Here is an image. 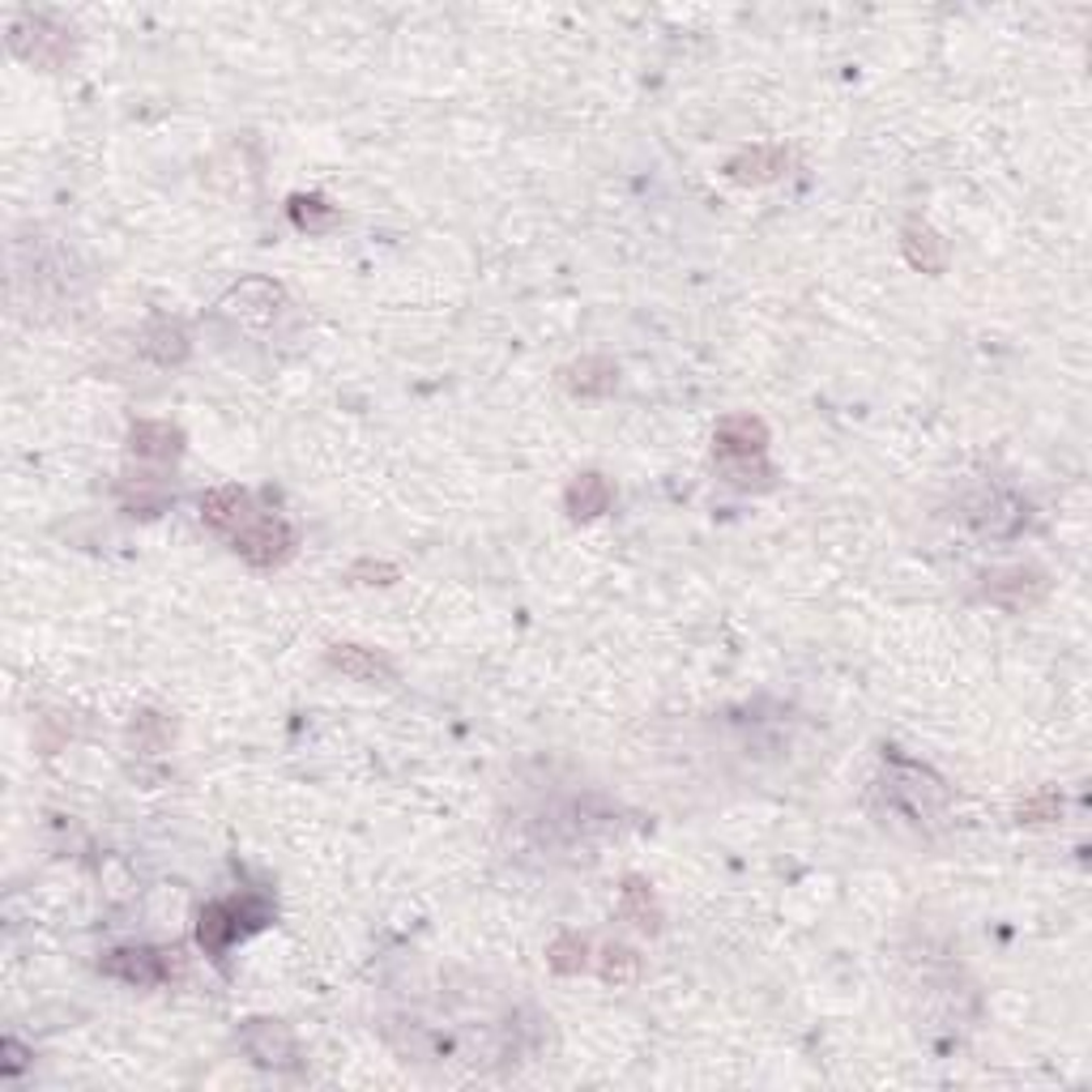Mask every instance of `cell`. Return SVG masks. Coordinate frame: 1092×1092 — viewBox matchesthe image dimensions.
<instances>
[{"label":"cell","mask_w":1092,"mask_h":1092,"mask_svg":"<svg viewBox=\"0 0 1092 1092\" xmlns=\"http://www.w3.org/2000/svg\"><path fill=\"white\" fill-rule=\"evenodd\" d=\"M329 662H334L338 670L355 675V679H393V666H388L384 657H375L371 649H355V644H342V649H334V653H329Z\"/></svg>","instance_id":"cell-5"},{"label":"cell","mask_w":1092,"mask_h":1092,"mask_svg":"<svg viewBox=\"0 0 1092 1092\" xmlns=\"http://www.w3.org/2000/svg\"><path fill=\"white\" fill-rule=\"evenodd\" d=\"M132 449H137L141 457H150V453H175V431L162 427V423H141V427L132 431Z\"/></svg>","instance_id":"cell-9"},{"label":"cell","mask_w":1092,"mask_h":1092,"mask_svg":"<svg viewBox=\"0 0 1092 1092\" xmlns=\"http://www.w3.org/2000/svg\"><path fill=\"white\" fill-rule=\"evenodd\" d=\"M623 913H627V918H636V926H653V922H649V892H644L640 883H632V888H627V905H623Z\"/></svg>","instance_id":"cell-11"},{"label":"cell","mask_w":1092,"mask_h":1092,"mask_svg":"<svg viewBox=\"0 0 1092 1092\" xmlns=\"http://www.w3.org/2000/svg\"><path fill=\"white\" fill-rule=\"evenodd\" d=\"M632 973H636V956L623 952V948H610L607 961H602V977H607V981H627Z\"/></svg>","instance_id":"cell-10"},{"label":"cell","mask_w":1092,"mask_h":1092,"mask_svg":"<svg viewBox=\"0 0 1092 1092\" xmlns=\"http://www.w3.org/2000/svg\"><path fill=\"white\" fill-rule=\"evenodd\" d=\"M290 542H295V538H290V529H286L282 521H260V525L243 529L240 538H236V551H240L243 559L269 568V564H278V559L290 551Z\"/></svg>","instance_id":"cell-2"},{"label":"cell","mask_w":1092,"mask_h":1092,"mask_svg":"<svg viewBox=\"0 0 1092 1092\" xmlns=\"http://www.w3.org/2000/svg\"><path fill=\"white\" fill-rule=\"evenodd\" d=\"M265 922H269V905H265V900H252V896L210 905V909L201 913V948L223 952L227 944H236L240 935L265 926Z\"/></svg>","instance_id":"cell-1"},{"label":"cell","mask_w":1092,"mask_h":1092,"mask_svg":"<svg viewBox=\"0 0 1092 1092\" xmlns=\"http://www.w3.org/2000/svg\"><path fill=\"white\" fill-rule=\"evenodd\" d=\"M243 1041H247V1054H252L256 1063H265V1067H282V1063H290V1054H295L286 1029H282V1024H269V1020H256V1024L243 1033Z\"/></svg>","instance_id":"cell-3"},{"label":"cell","mask_w":1092,"mask_h":1092,"mask_svg":"<svg viewBox=\"0 0 1092 1092\" xmlns=\"http://www.w3.org/2000/svg\"><path fill=\"white\" fill-rule=\"evenodd\" d=\"M718 440H722V457H729V453L751 457V453H760V449H764V427H760V423H751V419H729V423H722Z\"/></svg>","instance_id":"cell-6"},{"label":"cell","mask_w":1092,"mask_h":1092,"mask_svg":"<svg viewBox=\"0 0 1092 1092\" xmlns=\"http://www.w3.org/2000/svg\"><path fill=\"white\" fill-rule=\"evenodd\" d=\"M103 969L132 981V985H154L167 977V961H162V952H112Z\"/></svg>","instance_id":"cell-4"},{"label":"cell","mask_w":1092,"mask_h":1092,"mask_svg":"<svg viewBox=\"0 0 1092 1092\" xmlns=\"http://www.w3.org/2000/svg\"><path fill=\"white\" fill-rule=\"evenodd\" d=\"M243 508H247V495H243L240 486L214 491V495L205 499V521H210L214 529H231V525H240L243 521Z\"/></svg>","instance_id":"cell-7"},{"label":"cell","mask_w":1092,"mask_h":1092,"mask_svg":"<svg viewBox=\"0 0 1092 1092\" xmlns=\"http://www.w3.org/2000/svg\"><path fill=\"white\" fill-rule=\"evenodd\" d=\"M610 499V486L598 479V474H585L581 483H572L568 491V504H572V512L577 516H594V512H602Z\"/></svg>","instance_id":"cell-8"}]
</instances>
